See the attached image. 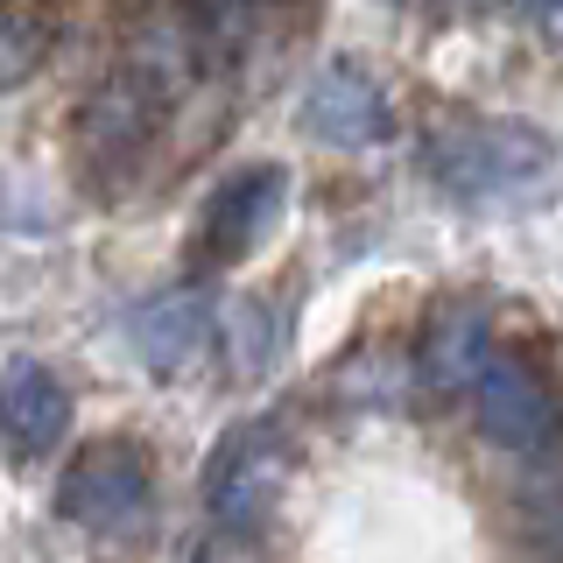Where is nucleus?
Returning <instances> with one entry per match:
<instances>
[{
  "label": "nucleus",
  "instance_id": "nucleus-13",
  "mask_svg": "<svg viewBox=\"0 0 563 563\" xmlns=\"http://www.w3.org/2000/svg\"><path fill=\"white\" fill-rule=\"evenodd\" d=\"M536 542L550 563H563V493H542L536 500Z\"/></svg>",
  "mask_w": 563,
  "mask_h": 563
},
{
  "label": "nucleus",
  "instance_id": "nucleus-6",
  "mask_svg": "<svg viewBox=\"0 0 563 563\" xmlns=\"http://www.w3.org/2000/svg\"><path fill=\"white\" fill-rule=\"evenodd\" d=\"M282 211H289V169L282 163L233 169L198 211V240H190L198 268L225 275V268H240V261H254L261 246H268V233L282 225Z\"/></svg>",
  "mask_w": 563,
  "mask_h": 563
},
{
  "label": "nucleus",
  "instance_id": "nucleus-3",
  "mask_svg": "<svg viewBox=\"0 0 563 563\" xmlns=\"http://www.w3.org/2000/svg\"><path fill=\"white\" fill-rule=\"evenodd\" d=\"M289 472H296V444L282 422H268V416L233 422L205 457V515L219 528L261 536L268 515L282 507V493H289Z\"/></svg>",
  "mask_w": 563,
  "mask_h": 563
},
{
  "label": "nucleus",
  "instance_id": "nucleus-7",
  "mask_svg": "<svg viewBox=\"0 0 563 563\" xmlns=\"http://www.w3.org/2000/svg\"><path fill=\"white\" fill-rule=\"evenodd\" d=\"M303 134L324 148H380L395 134V106L374 85V70H360L352 57H331L303 85Z\"/></svg>",
  "mask_w": 563,
  "mask_h": 563
},
{
  "label": "nucleus",
  "instance_id": "nucleus-14",
  "mask_svg": "<svg viewBox=\"0 0 563 563\" xmlns=\"http://www.w3.org/2000/svg\"><path fill=\"white\" fill-rule=\"evenodd\" d=\"M528 22L550 49H563V0H528Z\"/></svg>",
  "mask_w": 563,
  "mask_h": 563
},
{
  "label": "nucleus",
  "instance_id": "nucleus-4",
  "mask_svg": "<svg viewBox=\"0 0 563 563\" xmlns=\"http://www.w3.org/2000/svg\"><path fill=\"white\" fill-rule=\"evenodd\" d=\"M148 507H155V472L134 437H92L57 472V515L70 528L113 536V528H141Z\"/></svg>",
  "mask_w": 563,
  "mask_h": 563
},
{
  "label": "nucleus",
  "instance_id": "nucleus-10",
  "mask_svg": "<svg viewBox=\"0 0 563 563\" xmlns=\"http://www.w3.org/2000/svg\"><path fill=\"white\" fill-rule=\"evenodd\" d=\"M416 360H422V387H430V395H472V380H479L486 360H493L486 303H465V296H457V303H437Z\"/></svg>",
  "mask_w": 563,
  "mask_h": 563
},
{
  "label": "nucleus",
  "instance_id": "nucleus-1",
  "mask_svg": "<svg viewBox=\"0 0 563 563\" xmlns=\"http://www.w3.org/2000/svg\"><path fill=\"white\" fill-rule=\"evenodd\" d=\"M205 64H211V22L184 0H155L128 29L113 70L78 106V155L99 176V190H120L148 163L163 120L198 92Z\"/></svg>",
  "mask_w": 563,
  "mask_h": 563
},
{
  "label": "nucleus",
  "instance_id": "nucleus-11",
  "mask_svg": "<svg viewBox=\"0 0 563 563\" xmlns=\"http://www.w3.org/2000/svg\"><path fill=\"white\" fill-rule=\"evenodd\" d=\"M43 57H49V29L22 8H0V85H29Z\"/></svg>",
  "mask_w": 563,
  "mask_h": 563
},
{
  "label": "nucleus",
  "instance_id": "nucleus-5",
  "mask_svg": "<svg viewBox=\"0 0 563 563\" xmlns=\"http://www.w3.org/2000/svg\"><path fill=\"white\" fill-rule=\"evenodd\" d=\"M472 416L515 457H563V387L521 352H493L472 380Z\"/></svg>",
  "mask_w": 563,
  "mask_h": 563
},
{
  "label": "nucleus",
  "instance_id": "nucleus-9",
  "mask_svg": "<svg viewBox=\"0 0 563 563\" xmlns=\"http://www.w3.org/2000/svg\"><path fill=\"white\" fill-rule=\"evenodd\" d=\"M70 430V387L35 360H14L0 374V444L14 457H49Z\"/></svg>",
  "mask_w": 563,
  "mask_h": 563
},
{
  "label": "nucleus",
  "instance_id": "nucleus-2",
  "mask_svg": "<svg viewBox=\"0 0 563 563\" xmlns=\"http://www.w3.org/2000/svg\"><path fill=\"white\" fill-rule=\"evenodd\" d=\"M430 184L479 211H536L563 190V141L536 120H437L422 141Z\"/></svg>",
  "mask_w": 563,
  "mask_h": 563
},
{
  "label": "nucleus",
  "instance_id": "nucleus-12",
  "mask_svg": "<svg viewBox=\"0 0 563 563\" xmlns=\"http://www.w3.org/2000/svg\"><path fill=\"white\" fill-rule=\"evenodd\" d=\"M190 563H261V550H254L246 528H219V521H211V536L198 542V556H190Z\"/></svg>",
  "mask_w": 563,
  "mask_h": 563
},
{
  "label": "nucleus",
  "instance_id": "nucleus-8",
  "mask_svg": "<svg viewBox=\"0 0 563 563\" xmlns=\"http://www.w3.org/2000/svg\"><path fill=\"white\" fill-rule=\"evenodd\" d=\"M128 339H134V360L155 380H184L211 352V296L205 289H155L148 303H134Z\"/></svg>",
  "mask_w": 563,
  "mask_h": 563
}]
</instances>
